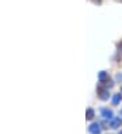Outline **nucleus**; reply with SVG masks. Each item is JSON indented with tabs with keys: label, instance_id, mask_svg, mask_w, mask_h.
Here are the masks:
<instances>
[{
	"label": "nucleus",
	"instance_id": "f257e3e1",
	"mask_svg": "<svg viewBox=\"0 0 122 134\" xmlns=\"http://www.w3.org/2000/svg\"><path fill=\"white\" fill-rule=\"evenodd\" d=\"M88 130H89L91 134H100L102 126L99 123H91V125H89V127H88Z\"/></svg>",
	"mask_w": 122,
	"mask_h": 134
},
{
	"label": "nucleus",
	"instance_id": "f03ea898",
	"mask_svg": "<svg viewBox=\"0 0 122 134\" xmlns=\"http://www.w3.org/2000/svg\"><path fill=\"white\" fill-rule=\"evenodd\" d=\"M98 95H99V98L102 100H107L109 99V91L106 90V88H98Z\"/></svg>",
	"mask_w": 122,
	"mask_h": 134
},
{
	"label": "nucleus",
	"instance_id": "7ed1b4c3",
	"mask_svg": "<svg viewBox=\"0 0 122 134\" xmlns=\"http://www.w3.org/2000/svg\"><path fill=\"white\" fill-rule=\"evenodd\" d=\"M102 115H103V118L104 119H113V111L111 110H109V108H102Z\"/></svg>",
	"mask_w": 122,
	"mask_h": 134
},
{
	"label": "nucleus",
	"instance_id": "20e7f679",
	"mask_svg": "<svg viewBox=\"0 0 122 134\" xmlns=\"http://www.w3.org/2000/svg\"><path fill=\"white\" fill-rule=\"evenodd\" d=\"M122 121L119 119V118H114V119H111V123H110V127L111 129H118L121 126Z\"/></svg>",
	"mask_w": 122,
	"mask_h": 134
},
{
	"label": "nucleus",
	"instance_id": "39448f33",
	"mask_svg": "<svg viewBox=\"0 0 122 134\" xmlns=\"http://www.w3.org/2000/svg\"><path fill=\"white\" fill-rule=\"evenodd\" d=\"M94 115H95V113H94V110L92 108H88L87 111H86V118L88 121H91L92 118H94Z\"/></svg>",
	"mask_w": 122,
	"mask_h": 134
},
{
	"label": "nucleus",
	"instance_id": "423d86ee",
	"mask_svg": "<svg viewBox=\"0 0 122 134\" xmlns=\"http://www.w3.org/2000/svg\"><path fill=\"white\" fill-rule=\"evenodd\" d=\"M121 100H122V95H121V93H115V95H114V98H113V104L117 106Z\"/></svg>",
	"mask_w": 122,
	"mask_h": 134
},
{
	"label": "nucleus",
	"instance_id": "0eeeda50",
	"mask_svg": "<svg viewBox=\"0 0 122 134\" xmlns=\"http://www.w3.org/2000/svg\"><path fill=\"white\" fill-rule=\"evenodd\" d=\"M100 83H102V84H103L104 87H107V88H111V87L114 85V83H113V80H110V79H109V77H107V79H106V80H104V81H100Z\"/></svg>",
	"mask_w": 122,
	"mask_h": 134
},
{
	"label": "nucleus",
	"instance_id": "6e6552de",
	"mask_svg": "<svg viewBox=\"0 0 122 134\" xmlns=\"http://www.w3.org/2000/svg\"><path fill=\"white\" fill-rule=\"evenodd\" d=\"M98 77H99V81H104L106 79L109 77V75H107V72H104V70H102V72L99 73V76H98Z\"/></svg>",
	"mask_w": 122,
	"mask_h": 134
},
{
	"label": "nucleus",
	"instance_id": "1a4fd4ad",
	"mask_svg": "<svg viewBox=\"0 0 122 134\" xmlns=\"http://www.w3.org/2000/svg\"><path fill=\"white\" fill-rule=\"evenodd\" d=\"M115 80H117V81H122V73H117Z\"/></svg>",
	"mask_w": 122,
	"mask_h": 134
},
{
	"label": "nucleus",
	"instance_id": "9d476101",
	"mask_svg": "<svg viewBox=\"0 0 122 134\" xmlns=\"http://www.w3.org/2000/svg\"><path fill=\"white\" fill-rule=\"evenodd\" d=\"M92 3H95V4H100V3H102V0H92Z\"/></svg>",
	"mask_w": 122,
	"mask_h": 134
},
{
	"label": "nucleus",
	"instance_id": "9b49d317",
	"mask_svg": "<svg viewBox=\"0 0 122 134\" xmlns=\"http://www.w3.org/2000/svg\"><path fill=\"white\" fill-rule=\"evenodd\" d=\"M118 50L122 53V42H121V43H119V46H118Z\"/></svg>",
	"mask_w": 122,
	"mask_h": 134
},
{
	"label": "nucleus",
	"instance_id": "f8f14e48",
	"mask_svg": "<svg viewBox=\"0 0 122 134\" xmlns=\"http://www.w3.org/2000/svg\"><path fill=\"white\" fill-rule=\"evenodd\" d=\"M118 134H122V131H119V133H118Z\"/></svg>",
	"mask_w": 122,
	"mask_h": 134
}]
</instances>
